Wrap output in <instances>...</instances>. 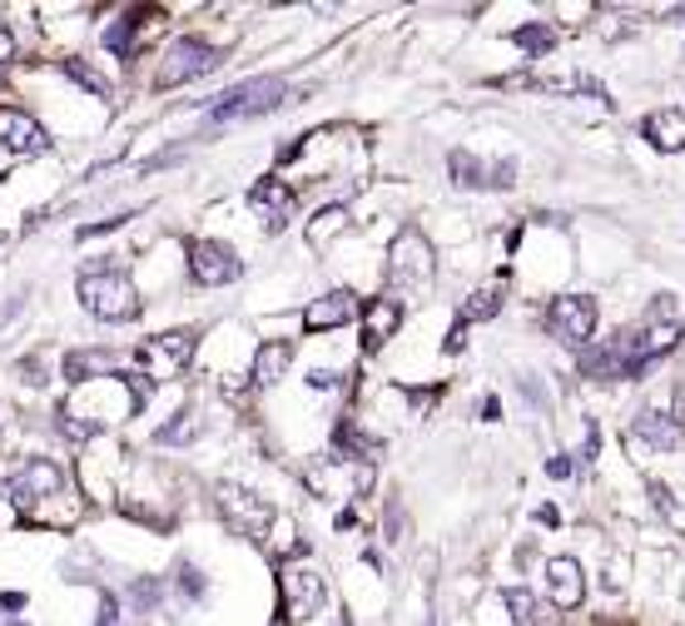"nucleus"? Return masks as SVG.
<instances>
[{
    "label": "nucleus",
    "instance_id": "nucleus-1",
    "mask_svg": "<svg viewBox=\"0 0 685 626\" xmlns=\"http://www.w3.org/2000/svg\"><path fill=\"white\" fill-rule=\"evenodd\" d=\"M75 294H79V304L95 318H105V323H129V318H139V308H145L135 278H129L125 268H89V274H79Z\"/></svg>",
    "mask_w": 685,
    "mask_h": 626
},
{
    "label": "nucleus",
    "instance_id": "nucleus-2",
    "mask_svg": "<svg viewBox=\"0 0 685 626\" xmlns=\"http://www.w3.org/2000/svg\"><path fill=\"white\" fill-rule=\"evenodd\" d=\"M283 99H288V85L278 75L244 79V85L214 95V105H208V125H244V119H258V115H268V109H278Z\"/></svg>",
    "mask_w": 685,
    "mask_h": 626
},
{
    "label": "nucleus",
    "instance_id": "nucleus-3",
    "mask_svg": "<svg viewBox=\"0 0 685 626\" xmlns=\"http://www.w3.org/2000/svg\"><path fill=\"white\" fill-rule=\"evenodd\" d=\"M224 65V50L208 45L199 35H184L164 50V65H159V89H174V85H189V79H204Z\"/></svg>",
    "mask_w": 685,
    "mask_h": 626
},
{
    "label": "nucleus",
    "instance_id": "nucleus-4",
    "mask_svg": "<svg viewBox=\"0 0 685 626\" xmlns=\"http://www.w3.org/2000/svg\"><path fill=\"white\" fill-rule=\"evenodd\" d=\"M437 274L432 264V244H427L417 229H403V234L393 238V248H387V278L403 288H427Z\"/></svg>",
    "mask_w": 685,
    "mask_h": 626
},
{
    "label": "nucleus",
    "instance_id": "nucleus-5",
    "mask_svg": "<svg viewBox=\"0 0 685 626\" xmlns=\"http://www.w3.org/2000/svg\"><path fill=\"white\" fill-rule=\"evenodd\" d=\"M546 328H552V338H561V343L586 348L596 333V298L591 294H556L552 304H546Z\"/></svg>",
    "mask_w": 685,
    "mask_h": 626
},
{
    "label": "nucleus",
    "instance_id": "nucleus-6",
    "mask_svg": "<svg viewBox=\"0 0 685 626\" xmlns=\"http://www.w3.org/2000/svg\"><path fill=\"white\" fill-rule=\"evenodd\" d=\"M194 328H174V333H159L139 343V363H145L149 378H179L184 363L194 358Z\"/></svg>",
    "mask_w": 685,
    "mask_h": 626
},
{
    "label": "nucleus",
    "instance_id": "nucleus-7",
    "mask_svg": "<svg viewBox=\"0 0 685 626\" xmlns=\"http://www.w3.org/2000/svg\"><path fill=\"white\" fill-rule=\"evenodd\" d=\"M60 487H65V467L50 463V457H30V463L20 467L15 477H10L6 497L15 507H35V502H50V497H60Z\"/></svg>",
    "mask_w": 685,
    "mask_h": 626
},
{
    "label": "nucleus",
    "instance_id": "nucleus-8",
    "mask_svg": "<svg viewBox=\"0 0 685 626\" xmlns=\"http://www.w3.org/2000/svg\"><path fill=\"white\" fill-rule=\"evenodd\" d=\"M189 274H194V284L218 288V284H234V278L244 274V264H238V254L228 244H218V238H194V244H189Z\"/></svg>",
    "mask_w": 685,
    "mask_h": 626
},
{
    "label": "nucleus",
    "instance_id": "nucleus-9",
    "mask_svg": "<svg viewBox=\"0 0 685 626\" xmlns=\"http://www.w3.org/2000/svg\"><path fill=\"white\" fill-rule=\"evenodd\" d=\"M214 497H218V512H224V522L234 527V532H264L268 527V502L258 492H248V487H238V482H218L214 487Z\"/></svg>",
    "mask_w": 685,
    "mask_h": 626
},
{
    "label": "nucleus",
    "instance_id": "nucleus-10",
    "mask_svg": "<svg viewBox=\"0 0 685 626\" xmlns=\"http://www.w3.org/2000/svg\"><path fill=\"white\" fill-rule=\"evenodd\" d=\"M278 582H283V612L298 616V622H303V616H313L318 606H323V596H328L323 576H318L313 566H283V576H278Z\"/></svg>",
    "mask_w": 685,
    "mask_h": 626
},
{
    "label": "nucleus",
    "instance_id": "nucleus-11",
    "mask_svg": "<svg viewBox=\"0 0 685 626\" xmlns=\"http://www.w3.org/2000/svg\"><path fill=\"white\" fill-rule=\"evenodd\" d=\"M0 145H6L10 155H45L50 135L40 129L35 115H25V109H15V105H0Z\"/></svg>",
    "mask_w": 685,
    "mask_h": 626
},
{
    "label": "nucleus",
    "instance_id": "nucleus-12",
    "mask_svg": "<svg viewBox=\"0 0 685 626\" xmlns=\"http://www.w3.org/2000/svg\"><path fill=\"white\" fill-rule=\"evenodd\" d=\"M447 169H452V179H457V184H467V189H477V184H486V189H512V184H516V165H512V159H502V165H482L477 155L457 149V155L447 159Z\"/></svg>",
    "mask_w": 685,
    "mask_h": 626
},
{
    "label": "nucleus",
    "instance_id": "nucleus-13",
    "mask_svg": "<svg viewBox=\"0 0 685 626\" xmlns=\"http://www.w3.org/2000/svg\"><path fill=\"white\" fill-rule=\"evenodd\" d=\"M347 318H357V298L347 294V288H333V294L313 298V304L303 308V328H308V333H328V328H343Z\"/></svg>",
    "mask_w": 685,
    "mask_h": 626
},
{
    "label": "nucleus",
    "instance_id": "nucleus-14",
    "mask_svg": "<svg viewBox=\"0 0 685 626\" xmlns=\"http://www.w3.org/2000/svg\"><path fill=\"white\" fill-rule=\"evenodd\" d=\"M546 586H552V602L561 606V612L581 606V596H586L581 562H571V556H552V562H546Z\"/></svg>",
    "mask_w": 685,
    "mask_h": 626
},
{
    "label": "nucleus",
    "instance_id": "nucleus-15",
    "mask_svg": "<svg viewBox=\"0 0 685 626\" xmlns=\"http://www.w3.org/2000/svg\"><path fill=\"white\" fill-rule=\"evenodd\" d=\"M641 135L651 139L655 149H665V155L685 149V109L665 105V109H655V115H645V119H641Z\"/></svg>",
    "mask_w": 685,
    "mask_h": 626
},
{
    "label": "nucleus",
    "instance_id": "nucleus-16",
    "mask_svg": "<svg viewBox=\"0 0 685 626\" xmlns=\"http://www.w3.org/2000/svg\"><path fill=\"white\" fill-rule=\"evenodd\" d=\"M397 323H403V304H397V298H377V304L363 314V348L367 353H377V348L397 333Z\"/></svg>",
    "mask_w": 685,
    "mask_h": 626
},
{
    "label": "nucleus",
    "instance_id": "nucleus-17",
    "mask_svg": "<svg viewBox=\"0 0 685 626\" xmlns=\"http://www.w3.org/2000/svg\"><path fill=\"white\" fill-rule=\"evenodd\" d=\"M248 199H254V209L268 219V229H274V234L288 224V219H293V189L278 184V179H264V184H254V194H248Z\"/></svg>",
    "mask_w": 685,
    "mask_h": 626
},
{
    "label": "nucleus",
    "instance_id": "nucleus-18",
    "mask_svg": "<svg viewBox=\"0 0 685 626\" xmlns=\"http://www.w3.org/2000/svg\"><path fill=\"white\" fill-rule=\"evenodd\" d=\"M635 437H645L651 447H681V427H675V417L661 413V407H645V413L635 417Z\"/></svg>",
    "mask_w": 685,
    "mask_h": 626
},
{
    "label": "nucleus",
    "instance_id": "nucleus-19",
    "mask_svg": "<svg viewBox=\"0 0 685 626\" xmlns=\"http://www.w3.org/2000/svg\"><path fill=\"white\" fill-rule=\"evenodd\" d=\"M288 363H293V343H264L254 358V383L258 388H274L278 378L288 373Z\"/></svg>",
    "mask_w": 685,
    "mask_h": 626
},
{
    "label": "nucleus",
    "instance_id": "nucleus-20",
    "mask_svg": "<svg viewBox=\"0 0 685 626\" xmlns=\"http://www.w3.org/2000/svg\"><path fill=\"white\" fill-rule=\"evenodd\" d=\"M502 284H486V288H477L472 298H467V308H462V318H457V323H486V318H496L502 314Z\"/></svg>",
    "mask_w": 685,
    "mask_h": 626
},
{
    "label": "nucleus",
    "instance_id": "nucleus-21",
    "mask_svg": "<svg viewBox=\"0 0 685 626\" xmlns=\"http://www.w3.org/2000/svg\"><path fill=\"white\" fill-rule=\"evenodd\" d=\"M109 368H115V353H105V348H89V353H65V378H69V383H85V378L109 373Z\"/></svg>",
    "mask_w": 685,
    "mask_h": 626
},
{
    "label": "nucleus",
    "instance_id": "nucleus-22",
    "mask_svg": "<svg viewBox=\"0 0 685 626\" xmlns=\"http://www.w3.org/2000/svg\"><path fill=\"white\" fill-rule=\"evenodd\" d=\"M139 20H145V10H125L119 20H109V25H105V50H109V55H129V50H135Z\"/></svg>",
    "mask_w": 685,
    "mask_h": 626
},
{
    "label": "nucleus",
    "instance_id": "nucleus-23",
    "mask_svg": "<svg viewBox=\"0 0 685 626\" xmlns=\"http://www.w3.org/2000/svg\"><path fill=\"white\" fill-rule=\"evenodd\" d=\"M60 70H65V75H69V79H75V85H85V89H89V95H99V99H109V95H115V85H109V79H105V75H99V70H95V65H85V60H79V55L60 60Z\"/></svg>",
    "mask_w": 685,
    "mask_h": 626
},
{
    "label": "nucleus",
    "instance_id": "nucleus-24",
    "mask_svg": "<svg viewBox=\"0 0 685 626\" xmlns=\"http://www.w3.org/2000/svg\"><path fill=\"white\" fill-rule=\"evenodd\" d=\"M502 602H506V612H516V626H542V602L532 592L512 586V592H502Z\"/></svg>",
    "mask_w": 685,
    "mask_h": 626
},
{
    "label": "nucleus",
    "instance_id": "nucleus-25",
    "mask_svg": "<svg viewBox=\"0 0 685 626\" xmlns=\"http://www.w3.org/2000/svg\"><path fill=\"white\" fill-rule=\"evenodd\" d=\"M55 433H60V437H69V443H89V437L99 433V423H85L79 413L60 407V413H55Z\"/></svg>",
    "mask_w": 685,
    "mask_h": 626
},
{
    "label": "nucleus",
    "instance_id": "nucleus-26",
    "mask_svg": "<svg viewBox=\"0 0 685 626\" xmlns=\"http://www.w3.org/2000/svg\"><path fill=\"white\" fill-rule=\"evenodd\" d=\"M512 40H516L522 50H532V55H542V50L556 45V30H546V25H522V30H512Z\"/></svg>",
    "mask_w": 685,
    "mask_h": 626
},
{
    "label": "nucleus",
    "instance_id": "nucleus-27",
    "mask_svg": "<svg viewBox=\"0 0 685 626\" xmlns=\"http://www.w3.org/2000/svg\"><path fill=\"white\" fill-rule=\"evenodd\" d=\"M189 413H179V423H169V427H159V443H189V437L199 433L194 423H184Z\"/></svg>",
    "mask_w": 685,
    "mask_h": 626
},
{
    "label": "nucleus",
    "instance_id": "nucleus-28",
    "mask_svg": "<svg viewBox=\"0 0 685 626\" xmlns=\"http://www.w3.org/2000/svg\"><path fill=\"white\" fill-rule=\"evenodd\" d=\"M119 383L129 388V397H135V407H145L149 403V393H154V383H145V378H135V373H115Z\"/></svg>",
    "mask_w": 685,
    "mask_h": 626
},
{
    "label": "nucleus",
    "instance_id": "nucleus-29",
    "mask_svg": "<svg viewBox=\"0 0 685 626\" xmlns=\"http://www.w3.org/2000/svg\"><path fill=\"white\" fill-rule=\"evenodd\" d=\"M15 60V35H10V25H0V70Z\"/></svg>",
    "mask_w": 685,
    "mask_h": 626
},
{
    "label": "nucleus",
    "instance_id": "nucleus-30",
    "mask_svg": "<svg viewBox=\"0 0 685 626\" xmlns=\"http://www.w3.org/2000/svg\"><path fill=\"white\" fill-rule=\"evenodd\" d=\"M179 586H189V596H204V582H199L194 566H179Z\"/></svg>",
    "mask_w": 685,
    "mask_h": 626
},
{
    "label": "nucleus",
    "instance_id": "nucleus-31",
    "mask_svg": "<svg viewBox=\"0 0 685 626\" xmlns=\"http://www.w3.org/2000/svg\"><path fill=\"white\" fill-rule=\"evenodd\" d=\"M20 373H25V383H45V368H40V358H25V363H20Z\"/></svg>",
    "mask_w": 685,
    "mask_h": 626
},
{
    "label": "nucleus",
    "instance_id": "nucleus-32",
    "mask_svg": "<svg viewBox=\"0 0 685 626\" xmlns=\"http://www.w3.org/2000/svg\"><path fill=\"white\" fill-rule=\"evenodd\" d=\"M596 457V423H586V443H581V463H591Z\"/></svg>",
    "mask_w": 685,
    "mask_h": 626
},
{
    "label": "nucleus",
    "instance_id": "nucleus-33",
    "mask_svg": "<svg viewBox=\"0 0 685 626\" xmlns=\"http://www.w3.org/2000/svg\"><path fill=\"white\" fill-rule=\"evenodd\" d=\"M546 473H552V477H571V463H566V457H552V463H546Z\"/></svg>",
    "mask_w": 685,
    "mask_h": 626
},
{
    "label": "nucleus",
    "instance_id": "nucleus-34",
    "mask_svg": "<svg viewBox=\"0 0 685 626\" xmlns=\"http://www.w3.org/2000/svg\"><path fill=\"white\" fill-rule=\"evenodd\" d=\"M0 606H6V612H20V606H25V596H20V592H6V596H0Z\"/></svg>",
    "mask_w": 685,
    "mask_h": 626
},
{
    "label": "nucleus",
    "instance_id": "nucleus-35",
    "mask_svg": "<svg viewBox=\"0 0 685 626\" xmlns=\"http://www.w3.org/2000/svg\"><path fill=\"white\" fill-rule=\"evenodd\" d=\"M10 417H15V407H10V403H0V427H10Z\"/></svg>",
    "mask_w": 685,
    "mask_h": 626
},
{
    "label": "nucleus",
    "instance_id": "nucleus-36",
    "mask_svg": "<svg viewBox=\"0 0 685 626\" xmlns=\"http://www.w3.org/2000/svg\"><path fill=\"white\" fill-rule=\"evenodd\" d=\"M333 626H343V622H333Z\"/></svg>",
    "mask_w": 685,
    "mask_h": 626
},
{
    "label": "nucleus",
    "instance_id": "nucleus-37",
    "mask_svg": "<svg viewBox=\"0 0 685 626\" xmlns=\"http://www.w3.org/2000/svg\"><path fill=\"white\" fill-rule=\"evenodd\" d=\"M681 333H685V328H681Z\"/></svg>",
    "mask_w": 685,
    "mask_h": 626
}]
</instances>
